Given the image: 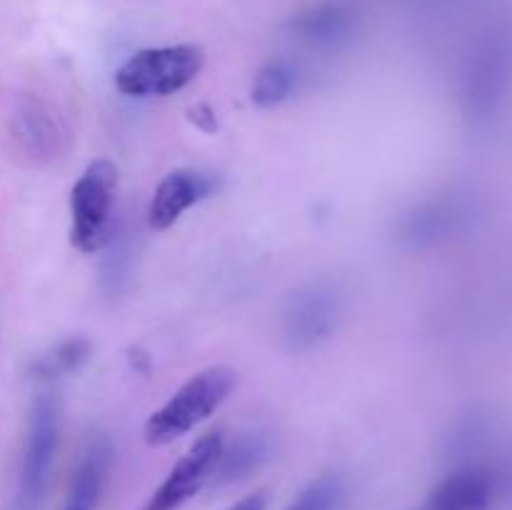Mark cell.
Returning a JSON list of instances; mask_svg holds the SVG:
<instances>
[{"label":"cell","mask_w":512,"mask_h":510,"mask_svg":"<svg viewBox=\"0 0 512 510\" xmlns=\"http://www.w3.org/2000/svg\"><path fill=\"white\" fill-rule=\"evenodd\" d=\"M238 375L228 365H210L195 373L178 393L160 405L145 423V440L150 445H168L208 420L233 393Z\"/></svg>","instance_id":"6da1fadb"},{"label":"cell","mask_w":512,"mask_h":510,"mask_svg":"<svg viewBox=\"0 0 512 510\" xmlns=\"http://www.w3.org/2000/svg\"><path fill=\"white\" fill-rule=\"evenodd\" d=\"M293 28L313 48H335L353 35L355 15L343 5H320L300 15Z\"/></svg>","instance_id":"4fadbf2b"},{"label":"cell","mask_w":512,"mask_h":510,"mask_svg":"<svg viewBox=\"0 0 512 510\" xmlns=\"http://www.w3.org/2000/svg\"><path fill=\"white\" fill-rule=\"evenodd\" d=\"M265 458H268V440L260 433H245L230 448H223L213 478L218 483H233L258 470Z\"/></svg>","instance_id":"5bb4252c"},{"label":"cell","mask_w":512,"mask_h":510,"mask_svg":"<svg viewBox=\"0 0 512 510\" xmlns=\"http://www.w3.org/2000/svg\"><path fill=\"white\" fill-rule=\"evenodd\" d=\"M228 510H268V495H265L263 490H258V493H250V495H245L243 500H238V503Z\"/></svg>","instance_id":"d6986e66"},{"label":"cell","mask_w":512,"mask_h":510,"mask_svg":"<svg viewBox=\"0 0 512 510\" xmlns=\"http://www.w3.org/2000/svg\"><path fill=\"white\" fill-rule=\"evenodd\" d=\"M512 88V35H495L470 60L463 80V105L473 120L495 118Z\"/></svg>","instance_id":"5b68a950"},{"label":"cell","mask_w":512,"mask_h":510,"mask_svg":"<svg viewBox=\"0 0 512 510\" xmlns=\"http://www.w3.org/2000/svg\"><path fill=\"white\" fill-rule=\"evenodd\" d=\"M215 190V180L210 175L193 168H178L165 175L155 188L148 208V223L153 230H168L170 225L183 218L185 210L198 205Z\"/></svg>","instance_id":"30bf717a"},{"label":"cell","mask_w":512,"mask_h":510,"mask_svg":"<svg viewBox=\"0 0 512 510\" xmlns=\"http://www.w3.org/2000/svg\"><path fill=\"white\" fill-rule=\"evenodd\" d=\"M343 495L345 485L340 475H320L313 483L305 485L298 498L285 510H338V505L343 503Z\"/></svg>","instance_id":"e0dca14e"},{"label":"cell","mask_w":512,"mask_h":510,"mask_svg":"<svg viewBox=\"0 0 512 510\" xmlns=\"http://www.w3.org/2000/svg\"><path fill=\"white\" fill-rule=\"evenodd\" d=\"M110 463H113V448L108 438L98 435L85 445L78 465H75L73 480H70L68 498L63 510H95L103 498L105 483H108Z\"/></svg>","instance_id":"7c38bea8"},{"label":"cell","mask_w":512,"mask_h":510,"mask_svg":"<svg viewBox=\"0 0 512 510\" xmlns=\"http://www.w3.org/2000/svg\"><path fill=\"white\" fill-rule=\"evenodd\" d=\"M493 498V475L475 465H465L430 490L423 510H490Z\"/></svg>","instance_id":"8fae6325"},{"label":"cell","mask_w":512,"mask_h":510,"mask_svg":"<svg viewBox=\"0 0 512 510\" xmlns=\"http://www.w3.org/2000/svg\"><path fill=\"white\" fill-rule=\"evenodd\" d=\"M118 190V170L110 160L100 158L85 168L70 190V238L83 253H98L113 235V205Z\"/></svg>","instance_id":"3957f363"},{"label":"cell","mask_w":512,"mask_h":510,"mask_svg":"<svg viewBox=\"0 0 512 510\" xmlns=\"http://www.w3.org/2000/svg\"><path fill=\"white\" fill-rule=\"evenodd\" d=\"M225 438L220 430L203 435L193 448L173 465L168 478L160 483V488L150 495L145 510H178L188 503L190 498L200 493L205 483L213 478L218 460L223 455Z\"/></svg>","instance_id":"ba28073f"},{"label":"cell","mask_w":512,"mask_h":510,"mask_svg":"<svg viewBox=\"0 0 512 510\" xmlns=\"http://www.w3.org/2000/svg\"><path fill=\"white\" fill-rule=\"evenodd\" d=\"M205 65L198 45H163L130 55L115 73V88L130 98L173 95L193 83Z\"/></svg>","instance_id":"7a4b0ae2"},{"label":"cell","mask_w":512,"mask_h":510,"mask_svg":"<svg viewBox=\"0 0 512 510\" xmlns=\"http://www.w3.org/2000/svg\"><path fill=\"white\" fill-rule=\"evenodd\" d=\"M90 340L88 338H68L58 345L50 355H45L38 363V370L43 375H65L78 370L88 360Z\"/></svg>","instance_id":"ac0fdd59"},{"label":"cell","mask_w":512,"mask_h":510,"mask_svg":"<svg viewBox=\"0 0 512 510\" xmlns=\"http://www.w3.org/2000/svg\"><path fill=\"white\" fill-rule=\"evenodd\" d=\"M60 438V405L50 393H40L30 405L25 430L23 460H20L18 495L13 510H38L48 490L55 450Z\"/></svg>","instance_id":"277c9868"},{"label":"cell","mask_w":512,"mask_h":510,"mask_svg":"<svg viewBox=\"0 0 512 510\" xmlns=\"http://www.w3.org/2000/svg\"><path fill=\"white\" fill-rule=\"evenodd\" d=\"M298 80L300 75L293 65L285 63V60H273L258 70L253 88H250V98L260 108H275L298 90Z\"/></svg>","instance_id":"9a60e30c"},{"label":"cell","mask_w":512,"mask_h":510,"mask_svg":"<svg viewBox=\"0 0 512 510\" xmlns=\"http://www.w3.org/2000/svg\"><path fill=\"white\" fill-rule=\"evenodd\" d=\"M343 300L328 283H310L290 295L283 310V338L290 350H313L335 333Z\"/></svg>","instance_id":"8992f818"},{"label":"cell","mask_w":512,"mask_h":510,"mask_svg":"<svg viewBox=\"0 0 512 510\" xmlns=\"http://www.w3.org/2000/svg\"><path fill=\"white\" fill-rule=\"evenodd\" d=\"M470 218V205L463 198H435L418 205L400 220V240L408 248H433L450 240Z\"/></svg>","instance_id":"9c48e42d"},{"label":"cell","mask_w":512,"mask_h":510,"mask_svg":"<svg viewBox=\"0 0 512 510\" xmlns=\"http://www.w3.org/2000/svg\"><path fill=\"white\" fill-rule=\"evenodd\" d=\"M108 255L103 260V270H100V285L108 298H118L130 283V268H133V243H130L128 233H120L118 228L113 230L108 240Z\"/></svg>","instance_id":"2e32d148"},{"label":"cell","mask_w":512,"mask_h":510,"mask_svg":"<svg viewBox=\"0 0 512 510\" xmlns=\"http://www.w3.org/2000/svg\"><path fill=\"white\" fill-rule=\"evenodd\" d=\"M10 135L20 153L35 165H48L68 150V125L45 100L23 95L10 115Z\"/></svg>","instance_id":"52a82bcc"}]
</instances>
